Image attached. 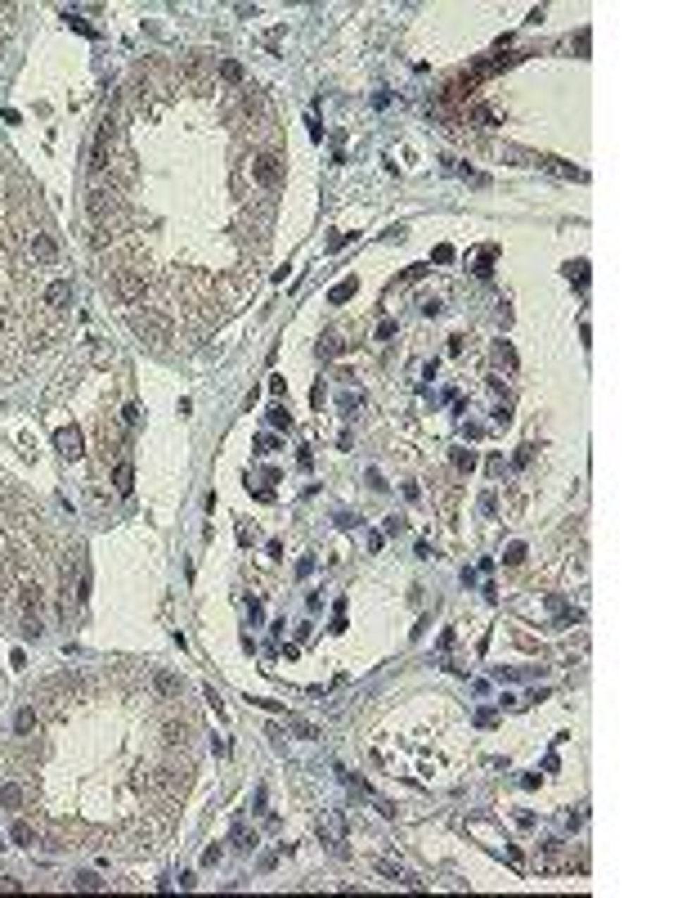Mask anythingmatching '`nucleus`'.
<instances>
[{
  "mask_svg": "<svg viewBox=\"0 0 673 898\" xmlns=\"http://www.w3.org/2000/svg\"><path fill=\"white\" fill-rule=\"evenodd\" d=\"M54 445L63 449L68 459H77V454H81V432H77V427H58V432H54Z\"/></svg>",
  "mask_w": 673,
  "mask_h": 898,
  "instance_id": "nucleus-7",
  "label": "nucleus"
},
{
  "mask_svg": "<svg viewBox=\"0 0 673 898\" xmlns=\"http://www.w3.org/2000/svg\"><path fill=\"white\" fill-rule=\"evenodd\" d=\"M41 301H45V305H50V310H63V305L72 301V283H68V279H54V283H50V288H45V292H41Z\"/></svg>",
  "mask_w": 673,
  "mask_h": 898,
  "instance_id": "nucleus-5",
  "label": "nucleus"
},
{
  "mask_svg": "<svg viewBox=\"0 0 673 898\" xmlns=\"http://www.w3.org/2000/svg\"><path fill=\"white\" fill-rule=\"evenodd\" d=\"M14 728H18V736H27V732L36 728V710H32V705H27V710H18V723H14Z\"/></svg>",
  "mask_w": 673,
  "mask_h": 898,
  "instance_id": "nucleus-15",
  "label": "nucleus"
},
{
  "mask_svg": "<svg viewBox=\"0 0 673 898\" xmlns=\"http://www.w3.org/2000/svg\"><path fill=\"white\" fill-rule=\"evenodd\" d=\"M252 180L261 184V189H274V184L283 180V153H278V149L256 153V157H252Z\"/></svg>",
  "mask_w": 673,
  "mask_h": 898,
  "instance_id": "nucleus-2",
  "label": "nucleus"
},
{
  "mask_svg": "<svg viewBox=\"0 0 673 898\" xmlns=\"http://www.w3.org/2000/svg\"><path fill=\"white\" fill-rule=\"evenodd\" d=\"M130 324H135V333H140V337H149V341H171V324H166V319L157 315V310L135 315Z\"/></svg>",
  "mask_w": 673,
  "mask_h": 898,
  "instance_id": "nucleus-3",
  "label": "nucleus"
},
{
  "mask_svg": "<svg viewBox=\"0 0 673 898\" xmlns=\"http://www.w3.org/2000/svg\"><path fill=\"white\" fill-rule=\"evenodd\" d=\"M41 607H45V588L27 584L23 588V611H27V620H41Z\"/></svg>",
  "mask_w": 673,
  "mask_h": 898,
  "instance_id": "nucleus-6",
  "label": "nucleus"
},
{
  "mask_svg": "<svg viewBox=\"0 0 673 898\" xmlns=\"http://www.w3.org/2000/svg\"><path fill=\"white\" fill-rule=\"evenodd\" d=\"M234 844H238V849H256V835L238 827V831H234Z\"/></svg>",
  "mask_w": 673,
  "mask_h": 898,
  "instance_id": "nucleus-18",
  "label": "nucleus"
},
{
  "mask_svg": "<svg viewBox=\"0 0 673 898\" xmlns=\"http://www.w3.org/2000/svg\"><path fill=\"white\" fill-rule=\"evenodd\" d=\"M269 423H274V427H292V413L283 409V404H274V409H269Z\"/></svg>",
  "mask_w": 673,
  "mask_h": 898,
  "instance_id": "nucleus-16",
  "label": "nucleus"
},
{
  "mask_svg": "<svg viewBox=\"0 0 673 898\" xmlns=\"http://www.w3.org/2000/svg\"><path fill=\"white\" fill-rule=\"evenodd\" d=\"M220 77H225L229 85H242V68L234 63V59H225V63H220Z\"/></svg>",
  "mask_w": 673,
  "mask_h": 898,
  "instance_id": "nucleus-14",
  "label": "nucleus"
},
{
  "mask_svg": "<svg viewBox=\"0 0 673 898\" xmlns=\"http://www.w3.org/2000/svg\"><path fill=\"white\" fill-rule=\"evenodd\" d=\"M319 835H323L328 844H341V835H346V822H341L337 813H323V818H319Z\"/></svg>",
  "mask_w": 673,
  "mask_h": 898,
  "instance_id": "nucleus-8",
  "label": "nucleus"
},
{
  "mask_svg": "<svg viewBox=\"0 0 673 898\" xmlns=\"http://www.w3.org/2000/svg\"><path fill=\"white\" fill-rule=\"evenodd\" d=\"M354 292H359V279H341V283H337V288H333V292H328V301H333V305H341V301H350V297H354Z\"/></svg>",
  "mask_w": 673,
  "mask_h": 898,
  "instance_id": "nucleus-10",
  "label": "nucleus"
},
{
  "mask_svg": "<svg viewBox=\"0 0 673 898\" xmlns=\"http://www.w3.org/2000/svg\"><path fill=\"white\" fill-rule=\"evenodd\" d=\"M153 692L162 696V700H175V696H180V679H175V674H162V669H157V674H153Z\"/></svg>",
  "mask_w": 673,
  "mask_h": 898,
  "instance_id": "nucleus-9",
  "label": "nucleus"
},
{
  "mask_svg": "<svg viewBox=\"0 0 673 898\" xmlns=\"http://www.w3.org/2000/svg\"><path fill=\"white\" fill-rule=\"evenodd\" d=\"M337 351H341V346H337L333 337H323V341H319V355H323V360H328V355H337Z\"/></svg>",
  "mask_w": 673,
  "mask_h": 898,
  "instance_id": "nucleus-20",
  "label": "nucleus"
},
{
  "mask_svg": "<svg viewBox=\"0 0 673 898\" xmlns=\"http://www.w3.org/2000/svg\"><path fill=\"white\" fill-rule=\"evenodd\" d=\"M113 485L121 490V494H130V485H135V467H130V463H117V472H113Z\"/></svg>",
  "mask_w": 673,
  "mask_h": 898,
  "instance_id": "nucleus-11",
  "label": "nucleus"
},
{
  "mask_svg": "<svg viewBox=\"0 0 673 898\" xmlns=\"http://www.w3.org/2000/svg\"><path fill=\"white\" fill-rule=\"evenodd\" d=\"M507 562H512V566L525 562V548H521V544H512V548H507Z\"/></svg>",
  "mask_w": 673,
  "mask_h": 898,
  "instance_id": "nucleus-21",
  "label": "nucleus"
},
{
  "mask_svg": "<svg viewBox=\"0 0 673 898\" xmlns=\"http://www.w3.org/2000/svg\"><path fill=\"white\" fill-rule=\"evenodd\" d=\"M99 885H104V880L94 876V871H81V876H77V890H99Z\"/></svg>",
  "mask_w": 673,
  "mask_h": 898,
  "instance_id": "nucleus-17",
  "label": "nucleus"
},
{
  "mask_svg": "<svg viewBox=\"0 0 673 898\" xmlns=\"http://www.w3.org/2000/svg\"><path fill=\"white\" fill-rule=\"evenodd\" d=\"M113 283H117V297L121 301H144V297H149V274L135 269V265L113 269Z\"/></svg>",
  "mask_w": 673,
  "mask_h": 898,
  "instance_id": "nucleus-1",
  "label": "nucleus"
},
{
  "mask_svg": "<svg viewBox=\"0 0 673 898\" xmlns=\"http://www.w3.org/2000/svg\"><path fill=\"white\" fill-rule=\"evenodd\" d=\"M0 804H5V808H18V804H23V786L5 782V786H0Z\"/></svg>",
  "mask_w": 673,
  "mask_h": 898,
  "instance_id": "nucleus-12",
  "label": "nucleus"
},
{
  "mask_svg": "<svg viewBox=\"0 0 673 898\" xmlns=\"http://www.w3.org/2000/svg\"><path fill=\"white\" fill-rule=\"evenodd\" d=\"M27 252H32V261H36V265H54V261H58V243H54V233L36 229L32 238H27Z\"/></svg>",
  "mask_w": 673,
  "mask_h": 898,
  "instance_id": "nucleus-4",
  "label": "nucleus"
},
{
  "mask_svg": "<svg viewBox=\"0 0 673 898\" xmlns=\"http://www.w3.org/2000/svg\"><path fill=\"white\" fill-rule=\"evenodd\" d=\"M9 840H14V844H32V840H36V827H32V822H14Z\"/></svg>",
  "mask_w": 673,
  "mask_h": 898,
  "instance_id": "nucleus-13",
  "label": "nucleus"
},
{
  "mask_svg": "<svg viewBox=\"0 0 673 898\" xmlns=\"http://www.w3.org/2000/svg\"><path fill=\"white\" fill-rule=\"evenodd\" d=\"M476 723H481V728H494L498 715H494V710H481V715H476Z\"/></svg>",
  "mask_w": 673,
  "mask_h": 898,
  "instance_id": "nucleus-19",
  "label": "nucleus"
}]
</instances>
